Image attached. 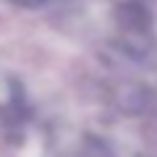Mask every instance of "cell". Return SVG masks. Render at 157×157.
Listing matches in <instances>:
<instances>
[{
    "mask_svg": "<svg viewBox=\"0 0 157 157\" xmlns=\"http://www.w3.org/2000/svg\"><path fill=\"white\" fill-rule=\"evenodd\" d=\"M118 47L128 58H147L155 50V18L141 0H121L113 8Z\"/></svg>",
    "mask_w": 157,
    "mask_h": 157,
    "instance_id": "1",
    "label": "cell"
},
{
    "mask_svg": "<svg viewBox=\"0 0 157 157\" xmlns=\"http://www.w3.org/2000/svg\"><path fill=\"white\" fill-rule=\"evenodd\" d=\"M24 107V89L21 81L0 68V115H18Z\"/></svg>",
    "mask_w": 157,
    "mask_h": 157,
    "instance_id": "2",
    "label": "cell"
},
{
    "mask_svg": "<svg viewBox=\"0 0 157 157\" xmlns=\"http://www.w3.org/2000/svg\"><path fill=\"white\" fill-rule=\"evenodd\" d=\"M71 157H115V155L110 149H105L100 141H89V144H84L78 152H73Z\"/></svg>",
    "mask_w": 157,
    "mask_h": 157,
    "instance_id": "3",
    "label": "cell"
},
{
    "mask_svg": "<svg viewBox=\"0 0 157 157\" xmlns=\"http://www.w3.org/2000/svg\"><path fill=\"white\" fill-rule=\"evenodd\" d=\"M13 6L18 8H45L47 3H52V0H11Z\"/></svg>",
    "mask_w": 157,
    "mask_h": 157,
    "instance_id": "4",
    "label": "cell"
}]
</instances>
